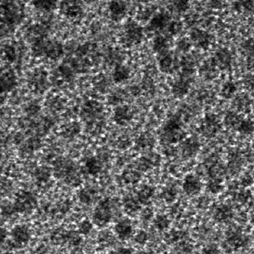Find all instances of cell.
<instances>
[{"mask_svg":"<svg viewBox=\"0 0 254 254\" xmlns=\"http://www.w3.org/2000/svg\"><path fill=\"white\" fill-rule=\"evenodd\" d=\"M170 44V39L168 38L167 37L160 36V37H156L154 39V42H153V50L158 55L163 54V53L169 51L171 46Z\"/></svg>","mask_w":254,"mask_h":254,"instance_id":"d4e9b609","label":"cell"},{"mask_svg":"<svg viewBox=\"0 0 254 254\" xmlns=\"http://www.w3.org/2000/svg\"><path fill=\"white\" fill-rule=\"evenodd\" d=\"M154 225L160 231L166 230L170 225V221L165 215H158L154 220Z\"/></svg>","mask_w":254,"mask_h":254,"instance_id":"1f68e13d","label":"cell"},{"mask_svg":"<svg viewBox=\"0 0 254 254\" xmlns=\"http://www.w3.org/2000/svg\"><path fill=\"white\" fill-rule=\"evenodd\" d=\"M220 128V124L215 115L207 114L205 116L201 125L200 131L202 134L206 137H212L216 135V133Z\"/></svg>","mask_w":254,"mask_h":254,"instance_id":"30bf717a","label":"cell"},{"mask_svg":"<svg viewBox=\"0 0 254 254\" xmlns=\"http://www.w3.org/2000/svg\"><path fill=\"white\" fill-rule=\"evenodd\" d=\"M180 27V25L178 24L177 23H171L170 26H169V31H170L171 34H176L179 31H180L181 28Z\"/></svg>","mask_w":254,"mask_h":254,"instance_id":"bcb514c9","label":"cell"},{"mask_svg":"<svg viewBox=\"0 0 254 254\" xmlns=\"http://www.w3.org/2000/svg\"><path fill=\"white\" fill-rule=\"evenodd\" d=\"M17 85V77L12 70L0 72V95L7 93Z\"/></svg>","mask_w":254,"mask_h":254,"instance_id":"8fae6325","label":"cell"},{"mask_svg":"<svg viewBox=\"0 0 254 254\" xmlns=\"http://www.w3.org/2000/svg\"><path fill=\"white\" fill-rule=\"evenodd\" d=\"M33 5L37 10L50 12L54 10L56 6V0H31Z\"/></svg>","mask_w":254,"mask_h":254,"instance_id":"4316f807","label":"cell"},{"mask_svg":"<svg viewBox=\"0 0 254 254\" xmlns=\"http://www.w3.org/2000/svg\"><path fill=\"white\" fill-rule=\"evenodd\" d=\"M122 179L127 184L134 185L140 180L141 174L134 169H127L122 174Z\"/></svg>","mask_w":254,"mask_h":254,"instance_id":"83f0119b","label":"cell"},{"mask_svg":"<svg viewBox=\"0 0 254 254\" xmlns=\"http://www.w3.org/2000/svg\"><path fill=\"white\" fill-rule=\"evenodd\" d=\"M147 239H148V236H147L146 232L144 231V230H140L134 237V241H135L136 244L139 245L146 244Z\"/></svg>","mask_w":254,"mask_h":254,"instance_id":"b9f144b4","label":"cell"},{"mask_svg":"<svg viewBox=\"0 0 254 254\" xmlns=\"http://www.w3.org/2000/svg\"><path fill=\"white\" fill-rule=\"evenodd\" d=\"M208 190L213 193H219L223 189V186L221 184V180L214 179L208 184Z\"/></svg>","mask_w":254,"mask_h":254,"instance_id":"ab89813d","label":"cell"},{"mask_svg":"<svg viewBox=\"0 0 254 254\" xmlns=\"http://www.w3.org/2000/svg\"><path fill=\"white\" fill-rule=\"evenodd\" d=\"M143 38V30L134 21H128L125 24L122 35V42L127 47H132L140 43Z\"/></svg>","mask_w":254,"mask_h":254,"instance_id":"8992f818","label":"cell"},{"mask_svg":"<svg viewBox=\"0 0 254 254\" xmlns=\"http://www.w3.org/2000/svg\"><path fill=\"white\" fill-rule=\"evenodd\" d=\"M238 131L244 134H250L253 131L254 124L250 120H244L238 125Z\"/></svg>","mask_w":254,"mask_h":254,"instance_id":"d6a6232c","label":"cell"},{"mask_svg":"<svg viewBox=\"0 0 254 254\" xmlns=\"http://www.w3.org/2000/svg\"><path fill=\"white\" fill-rule=\"evenodd\" d=\"M3 59L8 63L15 62L18 57V52L13 45H6L1 51Z\"/></svg>","mask_w":254,"mask_h":254,"instance_id":"f1b7e54d","label":"cell"},{"mask_svg":"<svg viewBox=\"0 0 254 254\" xmlns=\"http://www.w3.org/2000/svg\"><path fill=\"white\" fill-rule=\"evenodd\" d=\"M50 171L45 167L39 168L35 173L37 180L39 182L47 181L50 178Z\"/></svg>","mask_w":254,"mask_h":254,"instance_id":"8d00e7d4","label":"cell"},{"mask_svg":"<svg viewBox=\"0 0 254 254\" xmlns=\"http://www.w3.org/2000/svg\"><path fill=\"white\" fill-rule=\"evenodd\" d=\"M233 61L231 54L227 50H220L216 53V56L213 60L215 66L222 69H227L231 66V63Z\"/></svg>","mask_w":254,"mask_h":254,"instance_id":"d6986e66","label":"cell"},{"mask_svg":"<svg viewBox=\"0 0 254 254\" xmlns=\"http://www.w3.org/2000/svg\"><path fill=\"white\" fill-rule=\"evenodd\" d=\"M86 1H95V0H86Z\"/></svg>","mask_w":254,"mask_h":254,"instance_id":"681fc988","label":"cell"},{"mask_svg":"<svg viewBox=\"0 0 254 254\" xmlns=\"http://www.w3.org/2000/svg\"><path fill=\"white\" fill-rule=\"evenodd\" d=\"M183 188L184 192L188 195H195L201 190L202 183L197 177L188 175L186 177Z\"/></svg>","mask_w":254,"mask_h":254,"instance_id":"2e32d148","label":"cell"},{"mask_svg":"<svg viewBox=\"0 0 254 254\" xmlns=\"http://www.w3.org/2000/svg\"><path fill=\"white\" fill-rule=\"evenodd\" d=\"M226 122L230 126H235L236 125H240L239 117L238 116L235 115V114H230V115L227 116V117L226 118Z\"/></svg>","mask_w":254,"mask_h":254,"instance_id":"7bdbcfd3","label":"cell"},{"mask_svg":"<svg viewBox=\"0 0 254 254\" xmlns=\"http://www.w3.org/2000/svg\"><path fill=\"white\" fill-rule=\"evenodd\" d=\"M114 213V203L111 199L102 200L95 207L92 220L95 225L105 227L112 220Z\"/></svg>","mask_w":254,"mask_h":254,"instance_id":"3957f363","label":"cell"},{"mask_svg":"<svg viewBox=\"0 0 254 254\" xmlns=\"http://www.w3.org/2000/svg\"><path fill=\"white\" fill-rule=\"evenodd\" d=\"M190 83L189 79L186 78V76L179 78L172 87V93L174 96L178 98H183L189 91L190 86Z\"/></svg>","mask_w":254,"mask_h":254,"instance_id":"ffe728a7","label":"cell"},{"mask_svg":"<svg viewBox=\"0 0 254 254\" xmlns=\"http://www.w3.org/2000/svg\"><path fill=\"white\" fill-rule=\"evenodd\" d=\"M85 169L89 175H96L101 172L103 164L99 158L92 157L86 161Z\"/></svg>","mask_w":254,"mask_h":254,"instance_id":"484cf974","label":"cell"},{"mask_svg":"<svg viewBox=\"0 0 254 254\" xmlns=\"http://www.w3.org/2000/svg\"><path fill=\"white\" fill-rule=\"evenodd\" d=\"M29 84L34 92H43L48 88V72L42 68L35 69L30 75Z\"/></svg>","mask_w":254,"mask_h":254,"instance_id":"52a82bcc","label":"cell"},{"mask_svg":"<svg viewBox=\"0 0 254 254\" xmlns=\"http://www.w3.org/2000/svg\"><path fill=\"white\" fill-rule=\"evenodd\" d=\"M191 42L197 48L206 50L211 44V39L210 34L203 30L195 29L191 32Z\"/></svg>","mask_w":254,"mask_h":254,"instance_id":"9a60e30c","label":"cell"},{"mask_svg":"<svg viewBox=\"0 0 254 254\" xmlns=\"http://www.w3.org/2000/svg\"><path fill=\"white\" fill-rule=\"evenodd\" d=\"M115 233L118 238L122 241L128 239L133 233L132 224L129 219L119 221L115 226Z\"/></svg>","mask_w":254,"mask_h":254,"instance_id":"e0dca14e","label":"cell"},{"mask_svg":"<svg viewBox=\"0 0 254 254\" xmlns=\"http://www.w3.org/2000/svg\"><path fill=\"white\" fill-rule=\"evenodd\" d=\"M154 142V139L152 136L143 134L138 139L137 144L139 146L142 147H146L151 146Z\"/></svg>","mask_w":254,"mask_h":254,"instance_id":"74e56055","label":"cell"},{"mask_svg":"<svg viewBox=\"0 0 254 254\" xmlns=\"http://www.w3.org/2000/svg\"><path fill=\"white\" fill-rule=\"evenodd\" d=\"M231 214V211L227 206H222L216 211L215 218L218 221H224Z\"/></svg>","mask_w":254,"mask_h":254,"instance_id":"d590c367","label":"cell"},{"mask_svg":"<svg viewBox=\"0 0 254 254\" xmlns=\"http://www.w3.org/2000/svg\"><path fill=\"white\" fill-rule=\"evenodd\" d=\"M110 16L114 21H120L126 16L127 5L123 0H112L108 5Z\"/></svg>","mask_w":254,"mask_h":254,"instance_id":"4fadbf2b","label":"cell"},{"mask_svg":"<svg viewBox=\"0 0 254 254\" xmlns=\"http://www.w3.org/2000/svg\"><path fill=\"white\" fill-rule=\"evenodd\" d=\"M78 198L81 203H84V204H89L92 202L93 195L89 190L83 189L78 193Z\"/></svg>","mask_w":254,"mask_h":254,"instance_id":"836d02e7","label":"cell"},{"mask_svg":"<svg viewBox=\"0 0 254 254\" xmlns=\"http://www.w3.org/2000/svg\"><path fill=\"white\" fill-rule=\"evenodd\" d=\"M155 189L151 186H144L137 192V198L140 204L147 205L154 195Z\"/></svg>","mask_w":254,"mask_h":254,"instance_id":"cb8c5ba5","label":"cell"},{"mask_svg":"<svg viewBox=\"0 0 254 254\" xmlns=\"http://www.w3.org/2000/svg\"><path fill=\"white\" fill-rule=\"evenodd\" d=\"M112 77L114 82L117 84L125 82L130 77V70L125 65L118 64L114 68Z\"/></svg>","mask_w":254,"mask_h":254,"instance_id":"7402d4cb","label":"cell"},{"mask_svg":"<svg viewBox=\"0 0 254 254\" xmlns=\"http://www.w3.org/2000/svg\"><path fill=\"white\" fill-rule=\"evenodd\" d=\"M119 254H131L132 253V252H131L130 249H120V251H119V252H118Z\"/></svg>","mask_w":254,"mask_h":254,"instance_id":"c3c4849f","label":"cell"},{"mask_svg":"<svg viewBox=\"0 0 254 254\" xmlns=\"http://www.w3.org/2000/svg\"><path fill=\"white\" fill-rule=\"evenodd\" d=\"M133 119V112L129 106L123 105L116 108L114 113V120L117 125L123 126L131 122Z\"/></svg>","mask_w":254,"mask_h":254,"instance_id":"5bb4252c","label":"cell"},{"mask_svg":"<svg viewBox=\"0 0 254 254\" xmlns=\"http://www.w3.org/2000/svg\"><path fill=\"white\" fill-rule=\"evenodd\" d=\"M31 233L26 225H16L11 231V238L14 244L18 246H25L29 242Z\"/></svg>","mask_w":254,"mask_h":254,"instance_id":"7c38bea8","label":"cell"},{"mask_svg":"<svg viewBox=\"0 0 254 254\" xmlns=\"http://www.w3.org/2000/svg\"><path fill=\"white\" fill-rule=\"evenodd\" d=\"M33 51L39 57L56 61L64 54V46L56 39H48L45 37L33 42Z\"/></svg>","mask_w":254,"mask_h":254,"instance_id":"7a4b0ae2","label":"cell"},{"mask_svg":"<svg viewBox=\"0 0 254 254\" xmlns=\"http://www.w3.org/2000/svg\"><path fill=\"white\" fill-rule=\"evenodd\" d=\"M237 87L234 83L233 81H227L222 86V88L221 89V95L224 98L230 99L235 95Z\"/></svg>","mask_w":254,"mask_h":254,"instance_id":"f546056e","label":"cell"},{"mask_svg":"<svg viewBox=\"0 0 254 254\" xmlns=\"http://www.w3.org/2000/svg\"><path fill=\"white\" fill-rule=\"evenodd\" d=\"M103 108L101 105L96 101H89L84 104L82 108V115L84 119H95L101 114Z\"/></svg>","mask_w":254,"mask_h":254,"instance_id":"ac0fdd59","label":"cell"},{"mask_svg":"<svg viewBox=\"0 0 254 254\" xmlns=\"http://www.w3.org/2000/svg\"><path fill=\"white\" fill-rule=\"evenodd\" d=\"M60 8L64 16L76 19L83 13L82 0H62Z\"/></svg>","mask_w":254,"mask_h":254,"instance_id":"ba28073f","label":"cell"},{"mask_svg":"<svg viewBox=\"0 0 254 254\" xmlns=\"http://www.w3.org/2000/svg\"><path fill=\"white\" fill-rule=\"evenodd\" d=\"M181 119L179 117L171 118L163 128L162 139L169 145H173L180 142L185 137L182 128Z\"/></svg>","mask_w":254,"mask_h":254,"instance_id":"277c9868","label":"cell"},{"mask_svg":"<svg viewBox=\"0 0 254 254\" xmlns=\"http://www.w3.org/2000/svg\"><path fill=\"white\" fill-rule=\"evenodd\" d=\"M124 209L128 215H133L141 208V204L137 197L132 195H127L123 202Z\"/></svg>","mask_w":254,"mask_h":254,"instance_id":"603a6c76","label":"cell"},{"mask_svg":"<svg viewBox=\"0 0 254 254\" xmlns=\"http://www.w3.org/2000/svg\"><path fill=\"white\" fill-rule=\"evenodd\" d=\"M159 56V68L161 71L172 74L179 68V60L173 53L167 51Z\"/></svg>","mask_w":254,"mask_h":254,"instance_id":"9c48e42d","label":"cell"},{"mask_svg":"<svg viewBox=\"0 0 254 254\" xmlns=\"http://www.w3.org/2000/svg\"><path fill=\"white\" fill-rule=\"evenodd\" d=\"M164 198L168 203L173 201L176 197L177 192L174 188H167L164 192Z\"/></svg>","mask_w":254,"mask_h":254,"instance_id":"60d3db41","label":"cell"},{"mask_svg":"<svg viewBox=\"0 0 254 254\" xmlns=\"http://www.w3.org/2000/svg\"><path fill=\"white\" fill-rule=\"evenodd\" d=\"M80 132V125L76 122L69 124L64 128L63 134L65 137H73Z\"/></svg>","mask_w":254,"mask_h":254,"instance_id":"4dcf8cb0","label":"cell"},{"mask_svg":"<svg viewBox=\"0 0 254 254\" xmlns=\"http://www.w3.org/2000/svg\"><path fill=\"white\" fill-rule=\"evenodd\" d=\"M24 18V9L18 0H3L0 4V29L10 33Z\"/></svg>","mask_w":254,"mask_h":254,"instance_id":"6da1fadb","label":"cell"},{"mask_svg":"<svg viewBox=\"0 0 254 254\" xmlns=\"http://www.w3.org/2000/svg\"><path fill=\"white\" fill-rule=\"evenodd\" d=\"M92 229H93V225L92 222L86 219L80 223L78 227V233L83 235H87L91 233Z\"/></svg>","mask_w":254,"mask_h":254,"instance_id":"e575fe53","label":"cell"},{"mask_svg":"<svg viewBox=\"0 0 254 254\" xmlns=\"http://www.w3.org/2000/svg\"><path fill=\"white\" fill-rule=\"evenodd\" d=\"M38 200L32 192H21L17 196L13 203L12 210L13 212L20 214H30L37 208Z\"/></svg>","mask_w":254,"mask_h":254,"instance_id":"5b68a950","label":"cell"},{"mask_svg":"<svg viewBox=\"0 0 254 254\" xmlns=\"http://www.w3.org/2000/svg\"><path fill=\"white\" fill-rule=\"evenodd\" d=\"M170 18L165 13H159L156 15L150 21L149 28L151 31H161L169 26Z\"/></svg>","mask_w":254,"mask_h":254,"instance_id":"44dd1931","label":"cell"},{"mask_svg":"<svg viewBox=\"0 0 254 254\" xmlns=\"http://www.w3.org/2000/svg\"><path fill=\"white\" fill-rule=\"evenodd\" d=\"M197 144L195 142H192V141H187L184 144V148H183V152H184L186 156H190L194 152L197 151Z\"/></svg>","mask_w":254,"mask_h":254,"instance_id":"f35d334b","label":"cell"},{"mask_svg":"<svg viewBox=\"0 0 254 254\" xmlns=\"http://www.w3.org/2000/svg\"><path fill=\"white\" fill-rule=\"evenodd\" d=\"M153 212L151 209L150 208H146V209L144 210L142 212V217L145 220H147V219H150V218L153 216Z\"/></svg>","mask_w":254,"mask_h":254,"instance_id":"7dc6e473","label":"cell"},{"mask_svg":"<svg viewBox=\"0 0 254 254\" xmlns=\"http://www.w3.org/2000/svg\"><path fill=\"white\" fill-rule=\"evenodd\" d=\"M7 231H6L5 229H4V227H1V226H0V246L4 244L6 238H7Z\"/></svg>","mask_w":254,"mask_h":254,"instance_id":"f6af8a7d","label":"cell"},{"mask_svg":"<svg viewBox=\"0 0 254 254\" xmlns=\"http://www.w3.org/2000/svg\"><path fill=\"white\" fill-rule=\"evenodd\" d=\"M175 5L177 10L180 11V12L186 11L188 5V0H176Z\"/></svg>","mask_w":254,"mask_h":254,"instance_id":"ee69618b","label":"cell"}]
</instances>
